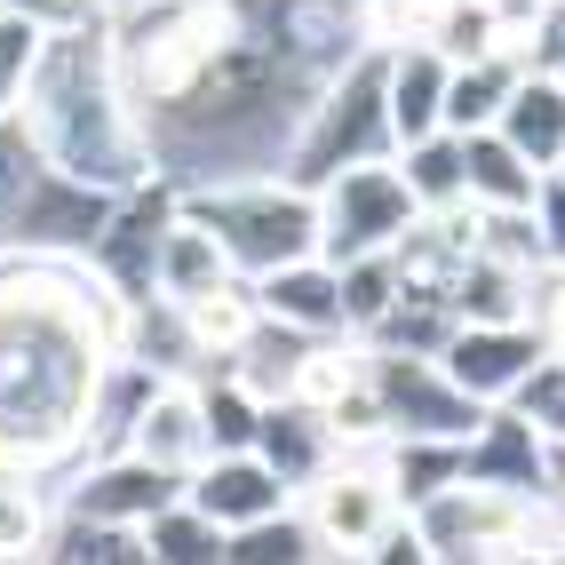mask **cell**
<instances>
[{"instance_id":"cell-37","label":"cell","mask_w":565,"mask_h":565,"mask_svg":"<svg viewBox=\"0 0 565 565\" xmlns=\"http://www.w3.org/2000/svg\"><path fill=\"white\" fill-rule=\"evenodd\" d=\"M486 9H494V17L510 24V49H518L525 32H534V17H542V0H486Z\"/></svg>"},{"instance_id":"cell-8","label":"cell","mask_w":565,"mask_h":565,"mask_svg":"<svg viewBox=\"0 0 565 565\" xmlns=\"http://www.w3.org/2000/svg\"><path fill=\"white\" fill-rule=\"evenodd\" d=\"M111 207H120V192H96V183H81V175H64V168L41 160V175H32V192L17 207L9 247H24V255H88L96 232L111 223Z\"/></svg>"},{"instance_id":"cell-4","label":"cell","mask_w":565,"mask_h":565,"mask_svg":"<svg viewBox=\"0 0 565 565\" xmlns=\"http://www.w3.org/2000/svg\"><path fill=\"white\" fill-rule=\"evenodd\" d=\"M183 215H200L207 232L232 247V263L247 279L279 271V263H303L319 255V192L303 183H271V175H215L183 192Z\"/></svg>"},{"instance_id":"cell-16","label":"cell","mask_w":565,"mask_h":565,"mask_svg":"<svg viewBox=\"0 0 565 565\" xmlns=\"http://www.w3.org/2000/svg\"><path fill=\"white\" fill-rule=\"evenodd\" d=\"M255 455L271 462L287 486H311L334 462V423L311 398H271V406H263V430H255Z\"/></svg>"},{"instance_id":"cell-28","label":"cell","mask_w":565,"mask_h":565,"mask_svg":"<svg viewBox=\"0 0 565 565\" xmlns=\"http://www.w3.org/2000/svg\"><path fill=\"white\" fill-rule=\"evenodd\" d=\"M343 271V311H351V334H366L374 319H383L391 303H398V263H391V247L383 255H351V263H334Z\"/></svg>"},{"instance_id":"cell-22","label":"cell","mask_w":565,"mask_h":565,"mask_svg":"<svg viewBox=\"0 0 565 565\" xmlns=\"http://www.w3.org/2000/svg\"><path fill=\"white\" fill-rule=\"evenodd\" d=\"M462 152H470V200H478V207H534V192H542L550 168H534L502 128L462 136Z\"/></svg>"},{"instance_id":"cell-6","label":"cell","mask_w":565,"mask_h":565,"mask_svg":"<svg viewBox=\"0 0 565 565\" xmlns=\"http://www.w3.org/2000/svg\"><path fill=\"white\" fill-rule=\"evenodd\" d=\"M374 391H383L398 438H470L486 423V406L423 351H374Z\"/></svg>"},{"instance_id":"cell-24","label":"cell","mask_w":565,"mask_h":565,"mask_svg":"<svg viewBox=\"0 0 565 565\" xmlns=\"http://www.w3.org/2000/svg\"><path fill=\"white\" fill-rule=\"evenodd\" d=\"M398 168H406V183H414V200H423V207H462V200H470V152H462L455 128L406 143Z\"/></svg>"},{"instance_id":"cell-35","label":"cell","mask_w":565,"mask_h":565,"mask_svg":"<svg viewBox=\"0 0 565 565\" xmlns=\"http://www.w3.org/2000/svg\"><path fill=\"white\" fill-rule=\"evenodd\" d=\"M0 9H24L32 24L64 32V24H88V17H96V0H0Z\"/></svg>"},{"instance_id":"cell-13","label":"cell","mask_w":565,"mask_h":565,"mask_svg":"<svg viewBox=\"0 0 565 565\" xmlns=\"http://www.w3.org/2000/svg\"><path fill=\"white\" fill-rule=\"evenodd\" d=\"M175 494H183V478L160 470L152 455H104V470L81 478V494H72L64 510H88V518H111V525H143V518H160Z\"/></svg>"},{"instance_id":"cell-33","label":"cell","mask_w":565,"mask_h":565,"mask_svg":"<svg viewBox=\"0 0 565 565\" xmlns=\"http://www.w3.org/2000/svg\"><path fill=\"white\" fill-rule=\"evenodd\" d=\"M518 56L534 64V72H565V0H542V17L518 41Z\"/></svg>"},{"instance_id":"cell-18","label":"cell","mask_w":565,"mask_h":565,"mask_svg":"<svg viewBox=\"0 0 565 565\" xmlns=\"http://www.w3.org/2000/svg\"><path fill=\"white\" fill-rule=\"evenodd\" d=\"M494 128H502L534 168H557V160H565V81H557V72H534V64H525Z\"/></svg>"},{"instance_id":"cell-34","label":"cell","mask_w":565,"mask_h":565,"mask_svg":"<svg viewBox=\"0 0 565 565\" xmlns=\"http://www.w3.org/2000/svg\"><path fill=\"white\" fill-rule=\"evenodd\" d=\"M534 215H542V239H550V263H565V175L550 168L542 192H534Z\"/></svg>"},{"instance_id":"cell-2","label":"cell","mask_w":565,"mask_h":565,"mask_svg":"<svg viewBox=\"0 0 565 565\" xmlns=\"http://www.w3.org/2000/svg\"><path fill=\"white\" fill-rule=\"evenodd\" d=\"M17 120L32 128L49 168L96 183V192H136L152 175V120L136 111V96L120 81V49H111V32L96 17L49 32Z\"/></svg>"},{"instance_id":"cell-39","label":"cell","mask_w":565,"mask_h":565,"mask_svg":"<svg viewBox=\"0 0 565 565\" xmlns=\"http://www.w3.org/2000/svg\"><path fill=\"white\" fill-rule=\"evenodd\" d=\"M557 81H565V72H557Z\"/></svg>"},{"instance_id":"cell-20","label":"cell","mask_w":565,"mask_h":565,"mask_svg":"<svg viewBox=\"0 0 565 565\" xmlns=\"http://www.w3.org/2000/svg\"><path fill=\"white\" fill-rule=\"evenodd\" d=\"M455 311L462 319H478V327H510V319H534V271H518V263H502V255H470L462 271H455Z\"/></svg>"},{"instance_id":"cell-21","label":"cell","mask_w":565,"mask_h":565,"mask_svg":"<svg viewBox=\"0 0 565 565\" xmlns=\"http://www.w3.org/2000/svg\"><path fill=\"white\" fill-rule=\"evenodd\" d=\"M518 72H525L518 49H494V56L455 64V81H446V128H455V136L494 128V120H502V104H510V88H518Z\"/></svg>"},{"instance_id":"cell-9","label":"cell","mask_w":565,"mask_h":565,"mask_svg":"<svg viewBox=\"0 0 565 565\" xmlns=\"http://www.w3.org/2000/svg\"><path fill=\"white\" fill-rule=\"evenodd\" d=\"M550 351V334L534 327V319H510V327H478V319H462L455 334H446V351H438V366L455 374V383L478 398V406H502L525 374H534V359Z\"/></svg>"},{"instance_id":"cell-7","label":"cell","mask_w":565,"mask_h":565,"mask_svg":"<svg viewBox=\"0 0 565 565\" xmlns=\"http://www.w3.org/2000/svg\"><path fill=\"white\" fill-rule=\"evenodd\" d=\"M168 223H175V200L168 192H120L111 223L96 232L88 247V271L120 295V303H143V295H160V247H168Z\"/></svg>"},{"instance_id":"cell-26","label":"cell","mask_w":565,"mask_h":565,"mask_svg":"<svg viewBox=\"0 0 565 565\" xmlns=\"http://www.w3.org/2000/svg\"><path fill=\"white\" fill-rule=\"evenodd\" d=\"M49 525H56V518L41 510V494H32L24 462H0V557H41Z\"/></svg>"},{"instance_id":"cell-27","label":"cell","mask_w":565,"mask_h":565,"mask_svg":"<svg viewBox=\"0 0 565 565\" xmlns=\"http://www.w3.org/2000/svg\"><path fill=\"white\" fill-rule=\"evenodd\" d=\"M200 406H207V455H247V446H255L263 398L239 383V374H223L215 391H200Z\"/></svg>"},{"instance_id":"cell-23","label":"cell","mask_w":565,"mask_h":565,"mask_svg":"<svg viewBox=\"0 0 565 565\" xmlns=\"http://www.w3.org/2000/svg\"><path fill=\"white\" fill-rule=\"evenodd\" d=\"M143 550L168 557V565H207V557L232 550V534H223V525H215L192 494H175L160 518H143Z\"/></svg>"},{"instance_id":"cell-10","label":"cell","mask_w":565,"mask_h":565,"mask_svg":"<svg viewBox=\"0 0 565 565\" xmlns=\"http://www.w3.org/2000/svg\"><path fill=\"white\" fill-rule=\"evenodd\" d=\"M183 494H192V502L223 525V534H239V525H255V518H279V510L295 502V486L247 446V455H207Z\"/></svg>"},{"instance_id":"cell-38","label":"cell","mask_w":565,"mask_h":565,"mask_svg":"<svg viewBox=\"0 0 565 565\" xmlns=\"http://www.w3.org/2000/svg\"><path fill=\"white\" fill-rule=\"evenodd\" d=\"M557 175H565V160H557Z\"/></svg>"},{"instance_id":"cell-36","label":"cell","mask_w":565,"mask_h":565,"mask_svg":"<svg viewBox=\"0 0 565 565\" xmlns=\"http://www.w3.org/2000/svg\"><path fill=\"white\" fill-rule=\"evenodd\" d=\"M534 327L550 334V351H565V271H557V279L534 295Z\"/></svg>"},{"instance_id":"cell-3","label":"cell","mask_w":565,"mask_h":565,"mask_svg":"<svg viewBox=\"0 0 565 565\" xmlns=\"http://www.w3.org/2000/svg\"><path fill=\"white\" fill-rule=\"evenodd\" d=\"M383 152H398V136H391V49L366 41L359 56H343L327 72L319 104H303V120L287 136V175L303 192H319L351 160H383Z\"/></svg>"},{"instance_id":"cell-32","label":"cell","mask_w":565,"mask_h":565,"mask_svg":"<svg viewBox=\"0 0 565 565\" xmlns=\"http://www.w3.org/2000/svg\"><path fill=\"white\" fill-rule=\"evenodd\" d=\"M41 49H49V24H32L24 9H0V111H17V104H24Z\"/></svg>"},{"instance_id":"cell-12","label":"cell","mask_w":565,"mask_h":565,"mask_svg":"<svg viewBox=\"0 0 565 565\" xmlns=\"http://www.w3.org/2000/svg\"><path fill=\"white\" fill-rule=\"evenodd\" d=\"M255 303L303 327V334H351V311H343V271L327 255H303V263H279V271L255 279Z\"/></svg>"},{"instance_id":"cell-31","label":"cell","mask_w":565,"mask_h":565,"mask_svg":"<svg viewBox=\"0 0 565 565\" xmlns=\"http://www.w3.org/2000/svg\"><path fill=\"white\" fill-rule=\"evenodd\" d=\"M502 406H518V414H525V423H534L550 446H565V351H542V359H534V374H525V383H518Z\"/></svg>"},{"instance_id":"cell-17","label":"cell","mask_w":565,"mask_h":565,"mask_svg":"<svg viewBox=\"0 0 565 565\" xmlns=\"http://www.w3.org/2000/svg\"><path fill=\"white\" fill-rule=\"evenodd\" d=\"M311 343H319V334H303V327H287V319L263 311V319L247 327V343L232 351V374H239L263 406H271V398H295V391H303V366H311Z\"/></svg>"},{"instance_id":"cell-19","label":"cell","mask_w":565,"mask_h":565,"mask_svg":"<svg viewBox=\"0 0 565 565\" xmlns=\"http://www.w3.org/2000/svg\"><path fill=\"white\" fill-rule=\"evenodd\" d=\"M232 271H239V263H232V247H223L200 215H183V200H175L168 247H160V295H168V303H200V295H215Z\"/></svg>"},{"instance_id":"cell-29","label":"cell","mask_w":565,"mask_h":565,"mask_svg":"<svg viewBox=\"0 0 565 565\" xmlns=\"http://www.w3.org/2000/svg\"><path fill=\"white\" fill-rule=\"evenodd\" d=\"M223 557H239V565H295V557H319V534H311V518H255L232 534V550Z\"/></svg>"},{"instance_id":"cell-5","label":"cell","mask_w":565,"mask_h":565,"mask_svg":"<svg viewBox=\"0 0 565 565\" xmlns=\"http://www.w3.org/2000/svg\"><path fill=\"white\" fill-rule=\"evenodd\" d=\"M423 215V200H414L406 168L391 160H351L343 175L319 183V255L327 263H351V255H383L398 247V232Z\"/></svg>"},{"instance_id":"cell-30","label":"cell","mask_w":565,"mask_h":565,"mask_svg":"<svg viewBox=\"0 0 565 565\" xmlns=\"http://www.w3.org/2000/svg\"><path fill=\"white\" fill-rule=\"evenodd\" d=\"M32 175H41V143H32V128L17 120V111H0V247H9V232H17V207L32 192Z\"/></svg>"},{"instance_id":"cell-14","label":"cell","mask_w":565,"mask_h":565,"mask_svg":"<svg viewBox=\"0 0 565 565\" xmlns=\"http://www.w3.org/2000/svg\"><path fill=\"white\" fill-rule=\"evenodd\" d=\"M128 455H152L160 470L192 478L207 462V406H200V391L192 383H160L152 398H143V414H136Z\"/></svg>"},{"instance_id":"cell-25","label":"cell","mask_w":565,"mask_h":565,"mask_svg":"<svg viewBox=\"0 0 565 565\" xmlns=\"http://www.w3.org/2000/svg\"><path fill=\"white\" fill-rule=\"evenodd\" d=\"M462 446L470 438H391V486L406 510H423L430 494H446V486L462 478Z\"/></svg>"},{"instance_id":"cell-1","label":"cell","mask_w":565,"mask_h":565,"mask_svg":"<svg viewBox=\"0 0 565 565\" xmlns=\"http://www.w3.org/2000/svg\"><path fill=\"white\" fill-rule=\"evenodd\" d=\"M128 311L104 279L88 287L72 255H41L0 279V462H56L88 438L96 374L128 343Z\"/></svg>"},{"instance_id":"cell-11","label":"cell","mask_w":565,"mask_h":565,"mask_svg":"<svg viewBox=\"0 0 565 565\" xmlns=\"http://www.w3.org/2000/svg\"><path fill=\"white\" fill-rule=\"evenodd\" d=\"M462 478L478 486H518V494H550V438L525 423L518 406H486V423L462 446Z\"/></svg>"},{"instance_id":"cell-15","label":"cell","mask_w":565,"mask_h":565,"mask_svg":"<svg viewBox=\"0 0 565 565\" xmlns=\"http://www.w3.org/2000/svg\"><path fill=\"white\" fill-rule=\"evenodd\" d=\"M446 81H455V64H446L430 41L391 49V136H398V152L446 128Z\"/></svg>"}]
</instances>
